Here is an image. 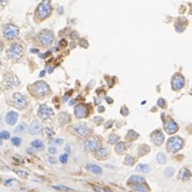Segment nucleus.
<instances>
[{"mask_svg":"<svg viewBox=\"0 0 192 192\" xmlns=\"http://www.w3.org/2000/svg\"><path fill=\"white\" fill-rule=\"evenodd\" d=\"M16 183L14 179H8V180H5V186H12V185H14Z\"/></svg>","mask_w":192,"mask_h":192,"instance_id":"ea45409f","label":"nucleus"},{"mask_svg":"<svg viewBox=\"0 0 192 192\" xmlns=\"http://www.w3.org/2000/svg\"><path fill=\"white\" fill-rule=\"evenodd\" d=\"M60 161H61V163H63V164H65V163H67V161H68V155H62L61 157H60Z\"/></svg>","mask_w":192,"mask_h":192,"instance_id":"e433bc0d","label":"nucleus"},{"mask_svg":"<svg viewBox=\"0 0 192 192\" xmlns=\"http://www.w3.org/2000/svg\"><path fill=\"white\" fill-rule=\"evenodd\" d=\"M109 157V150L107 148L99 147L98 149L95 151V158L98 160H105Z\"/></svg>","mask_w":192,"mask_h":192,"instance_id":"a211bd4d","label":"nucleus"},{"mask_svg":"<svg viewBox=\"0 0 192 192\" xmlns=\"http://www.w3.org/2000/svg\"><path fill=\"white\" fill-rule=\"evenodd\" d=\"M158 106L161 108H165L166 107V102L164 98H159L158 99Z\"/></svg>","mask_w":192,"mask_h":192,"instance_id":"c9c22d12","label":"nucleus"},{"mask_svg":"<svg viewBox=\"0 0 192 192\" xmlns=\"http://www.w3.org/2000/svg\"><path fill=\"white\" fill-rule=\"evenodd\" d=\"M151 140L155 146H161L164 142V134L160 130L155 131L151 134Z\"/></svg>","mask_w":192,"mask_h":192,"instance_id":"4468645a","label":"nucleus"},{"mask_svg":"<svg viewBox=\"0 0 192 192\" xmlns=\"http://www.w3.org/2000/svg\"><path fill=\"white\" fill-rule=\"evenodd\" d=\"M86 169L90 171L91 173L95 174V175H102L103 174V169L100 166L96 165V164H86Z\"/></svg>","mask_w":192,"mask_h":192,"instance_id":"412c9836","label":"nucleus"},{"mask_svg":"<svg viewBox=\"0 0 192 192\" xmlns=\"http://www.w3.org/2000/svg\"><path fill=\"white\" fill-rule=\"evenodd\" d=\"M44 136H45L47 138H52V137L54 136L53 128H51V127H45V128H44Z\"/></svg>","mask_w":192,"mask_h":192,"instance_id":"c85d7f7f","label":"nucleus"},{"mask_svg":"<svg viewBox=\"0 0 192 192\" xmlns=\"http://www.w3.org/2000/svg\"><path fill=\"white\" fill-rule=\"evenodd\" d=\"M100 147V142L97 138L92 137V138H88L84 141V149L88 151H96Z\"/></svg>","mask_w":192,"mask_h":192,"instance_id":"f8f14e48","label":"nucleus"},{"mask_svg":"<svg viewBox=\"0 0 192 192\" xmlns=\"http://www.w3.org/2000/svg\"><path fill=\"white\" fill-rule=\"evenodd\" d=\"M12 105L19 110H24V109L27 108L28 102H27V99H26V97L24 96L23 94L16 92V93L12 95Z\"/></svg>","mask_w":192,"mask_h":192,"instance_id":"0eeeda50","label":"nucleus"},{"mask_svg":"<svg viewBox=\"0 0 192 192\" xmlns=\"http://www.w3.org/2000/svg\"><path fill=\"white\" fill-rule=\"evenodd\" d=\"M179 178H180L183 181L189 180V179L191 178V172H190V169H187V167H183V169H180V172H179Z\"/></svg>","mask_w":192,"mask_h":192,"instance_id":"aec40b11","label":"nucleus"},{"mask_svg":"<svg viewBox=\"0 0 192 192\" xmlns=\"http://www.w3.org/2000/svg\"><path fill=\"white\" fill-rule=\"evenodd\" d=\"M146 179L142 176H139V175H135V176H132V177L128 178L127 180V183L130 186H134V185H138V183H145Z\"/></svg>","mask_w":192,"mask_h":192,"instance_id":"6ab92c4d","label":"nucleus"},{"mask_svg":"<svg viewBox=\"0 0 192 192\" xmlns=\"http://www.w3.org/2000/svg\"><path fill=\"white\" fill-rule=\"evenodd\" d=\"M29 91L37 98H43V97L47 96L50 94V92H51L50 86L44 81H37V82H35L33 84H31L29 86Z\"/></svg>","mask_w":192,"mask_h":192,"instance_id":"f257e3e1","label":"nucleus"},{"mask_svg":"<svg viewBox=\"0 0 192 192\" xmlns=\"http://www.w3.org/2000/svg\"><path fill=\"white\" fill-rule=\"evenodd\" d=\"M49 152H50L51 155H56L57 149L55 147H50V148H49Z\"/></svg>","mask_w":192,"mask_h":192,"instance_id":"a19ab883","label":"nucleus"},{"mask_svg":"<svg viewBox=\"0 0 192 192\" xmlns=\"http://www.w3.org/2000/svg\"><path fill=\"white\" fill-rule=\"evenodd\" d=\"M5 54H7V57H8L9 60H11V61H13V62H17L23 57L24 47L23 45L19 44V43H13V44H11V45L8 47Z\"/></svg>","mask_w":192,"mask_h":192,"instance_id":"7ed1b4c3","label":"nucleus"},{"mask_svg":"<svg viewBox=\"0 0 192 192\" xmlns=\"http://www.w3.org/2000/svg\"><path fill=\"white\" fill-rule=\"evenodd\" d=\"M72 131L76 135H78L81 138H85L91 134V128H90L85 123H79L72 126Z\"/></svg>","mask_w":192,"mask_h":192,"instance_id":"1a4fd4ad","label":"nucleus"},{"mask_svg":"<svg viewBox=\"0 0 192 192\" xmlns=\"http://www.w3.org/2000/svg\"><path fill=\"white\" fill-rule=\"evenodd\" d=\"M2 50H3V42L0 40V52L2 51Z\"/></svg>","mask_w":192,"mask_h":192,"instance_id":"09e8293b","label":"nucleus"},{"mask_svg":"<svg viewBox=\"0 0 192 192\" xmlns=\"http://www.w3.org/2000/svg\"><path fill=\"white\" fill-rule=\"evenodd\" d=\"M123 163H124V165L131 166V165H133V164L135 163V160H134V158H132V157H130V155H127V157H125V159H124V161H123Z\"/></svg>","mask_w":192,"mask_h":192,"instance_id":"c756f323","label":"nucleus"},{"mask_svg":"<svg viewBox=\"0 0 192 192\" xmlns=\"http://www.w3.org/2000/svg\"><path fill=\"white\" fill-rule=\"evenodd\" d=\"M174 174H175V169H174V167H171V166H169V167H166V169H164L165 177H167V178L172 177Z\"/></svg>","mask_w":192,"mask_h":192,"instance_id":"bb28decb","label":"nucleus"},{"mask_svg":"<svg viewBox=\"0 0 192 192\" xmlns=\"http://www.w3.org/2000/svg\"><path fill=\"white\" fill-rule=\"evenodd\" d=\"M124 151H125V145L123 142H118L116 146V152L118 155H122Z\"/></svg>","mask_w":192,"mask_h":192,"instance_id":"a878e982","label":"nucleus"},{"mask_svg":"<svg viewBox=\"0 0 192 192\" xmlns=\"http://www.w3.org/2000/svg\"><path fill=\"white\" fill-rule=\"evenodd\" d=\"M183 147V139L178 137V136H174V137H171L169 140H167V144H166V149L169 152H172V153H176L179 150H181Z\"/></svg>","mask_w":192,"mask_h":192,"instance_id":"39448f33","label":"nucleus"},{"mask_svg":"<svg viewBox=\"0 0 192 192\" xmlns=\"http://www.w3.org/2000/svg\"><path fill=\"white\" fill-rule=\"evenodd\" d=\"M9 2V0H0V5H7Z\"/></svg>","mask_w":192,"mask_h":192,"instance_id":"de8ad7c7","label":"nucleus"},{"mask_svg":"<svg viewBox=\"0 0 192 192\" xmlns=\"http://www.w3.org/2000/svg\"><path fill=\"white\" fill-rule=\"evenodd\" d=\"M94 190L96 192H111V191H109V190H107V189H104V188L102 187H94Z\"/></svg>","mask_w":192,"mask_h":192,"instance_id":"58836bf2","label":"nucleus"},{"mask_svg":"<svg viewBox=\"0 0 192 192\" xmlns=\"http://www.w3.org/2000/svg\"><path fill=\"white\" fill-rule=\"evenodd\" d=\"M119 140H120V137H119L117 134H110L109 137H108V142L111 144V145H113V144H118V141Z\"/></svg>","mask_w":192,"mask_h":192,"instance_id":"393cba45","label":"nucleus"},{"mask_svg":"<svg viewBox=\"0 0 192 192\" xmlns=\"http://www.w3.org/2000/svg\"><path fill=\"white\" fill-rule=\"evenodd\" d=\"M11 142H12V145L15 146V147H19V146L22 145V138H21V137H13V138L11 139Z\"/></svg>","mask_w":192,"mask_h":192,"instance_id":"7c9ffc66","label":"nucleus"},{"mask_svg":"<svg viewBox=\"0 0 192 192\" xmlns=\"http://www.w3.org/2000/svg\"><path fill=\"white\" fill-rule=\"evenodd\" d=\"M9 138H10V133L8 131H1L0 132V139L5 140V139H9Z\"/></svg>","mask_w":192,"mask_h":192,"instance_id":"2f4dec72","label":"nucleus"},{"mask_svg":"<svg viewBox=\"0 0 192 192\" xmlns=\"http://www.w3.org/2000/svg\"><path fill=\"white\" fill-rule=\"evenodd\" d=\"M183 85H185V78H183V76L180 75V74H176L173 77V79H172V88H173V90L178 91V90L183 89Z\"/></svg>","mask_w":192,"mask_h":192,"instance_id":"ddd939ff","label":"nucleus"},{"mask_svg":"<svg viewBox=\"0 0 192 192\" xmlns=\"http://www.w3.org/2000/svg\"><path fill=\"white\" fill-rule=\"evenodd\" d=\"M49 162L51 164H55L57 162V160L54 158V157H49Z\"/></svg>","mask_w":192,"mask_h":192,"instance_id":"37998d69","label":"nucleus"},{"mask_svg":"<svg viewBox=\"0 0 192 192\" xmlns=\"http://www.w3.org/2000/svg\"><path fill=\"white\" fill-rule=\"evenodd\" d=\"M136 171H137V172H140V173H149L150 167H149V165H147V164H139V165L136 167Z\"/></svg>","mask_w":192,"mask_h":192,"instance_id":"b1692460","label":"nucleus"},{"mask_svg":"<svg viewBox=\"0 0 192 192\" xmlns=\"http://www.w3.org/2000/svg\"><path fill=\"white\" fill-rule=\"evenodd\" d=\"M37 114L40 119H42V120H47V119H50L51 117H53L54 111H53L52 108H50L49 106H47V105H41L40 107L38 108Z\"/></svg>","mask_w":192,"mask_h":192,"instance_id":"9d476101","label":"nucleus"},{"mask_svg":"<svg viewBox=\"0 0 192 192\" xmlns=\"http://www.w3.org/2000/svg\"><path fill=\"white\" fill-rule=\"evenodd\" d=\"M41 130H42V126H41L40 122L38 120H33L29 125L28 132L30 135H38V134H40Z\"/></svg>","mask_w":192,"mask_h":192,"instance_id":"f3484780","label":"nucleus"},{"mask_svg":"<svg viewBox=\"0 0 192 192\" xmlns=\"http://www.w3.org/2000/svg\"><path fill=\"white\" fill-rule=\"evenodd\" d=\"M75 103H76V99H72V100H70V102H69V105H74Z\"/></svg>","mask_w":192,"mask_h":192,"instance_id":"8fccbe9b","label":"nucleus"},{"mask_svg":"<svg viewBox=\"0 0 192 192\" xmlns=\"http://www.w3.org/2000/svg\"><path fill=\"white\" fill-rule=\"evenodd\" d=\"M127 137H128V138H130L131 140H135L136 138L138 137V134H137V133H136L135 131H133V130H132V131H128Z\"/></svg>","mask_w":192,"mask_h":192,"instance_id":"473e14b6","label":"nucleus"},{"mask_svg":"<svg viewBox=\"0 0 192 192\" xmlns=\"http://www.w3.org/2000/svg\"><path fill=\"white\" fill-rule=\"evenodd\" d=\"M3 83H5V86L7 89H12V88H15L19 84V78L14 74L8 71L3 76Z\"/></svg>","mask_w":192,"mask_h":192,"instance_id":"6e6552de","label":"nucleus"},{"mask_svg":"<svg viewBox=\"0 0 192 192\" xmlns=\"http://www.w3.org/2000/svg\"><path fill=\"white\" fill-rule=\"evenodd\" d=\"M15 172H16V174L19 175V177L22 178H27V176H28V174L26 172H23V171H15Z\"/></svg>","mask_w":192,"mask_h":192,"instance_id":"4c0bfd02","label":"nucleus"},{"mask_svg":"<svg viewBox=\"0 0 192 192\" xmlns=\"http://www.w3.org/2000/svg\"><path fill=\"white\" fill-rule=\"evenodd\" d=\"M164 131L167 134H175L178 131V124L172 118H167L164 121Z\"/></svg>","mask_w":192,"mask_h":192,"instance_id":"9b49d317","label":"nucleus"},{"mask_svg":"<svg viewBox=\"0 0 192 192\" xmlns=\"http://www.w3.org/2000/svg\"><path fill=\"white\" fill-rule=\"evenodd\" d=\"M16 133H24V132H26V125L24 124V123H21L19 126L16 127Z\"/></svg>","mask_w":192,"mask_h":192,"instance_id":"72a5a7b5","label":"nucleus"},{"mask_svg":"<svg viewBox=\"0 0 192 192\" xmlns=\"http://www.w3.org/2000/svg\"><path fill=\"white\" fill-rule=\"evenodd\" d=\"M121 112L123 113V116H127V114H128V110H127L125 107H123L121 109Z\"/></svg>","mask_w":192,"mask_h":192,"instance_id":"c03bdc74","label":"nucleus"},{"mask_svg":"<svg viewBox=\"0 0 192 192\" xmlns=\"http://www.w3.org/2000/svg\"><path fill=\"white\" fill-rule=\"evenodd\" d=\"M52 13V5L50 0H42L36 10V17L39 21H44Z\"/></svg>","mask_w":192,"mask_h":192,"instance_id":"f03ea898","label":"nucleus"},{"mask_svg":"<svg viewBox=\"0 0 192 192\" xmlns=\"http://www.w3.org/2000/svg\"><path fill=\"white\" fill-rule=\"evenodd\" d=\"M176 30H177V31H183V26H181V25H176Z\"/></svg>","mask_w":192,"mask_h":192,"instance_id":"a18cd8bd","label":"nucleus"},{"mask_svg":"<svg viewBox=\"0 0 192 192\" xmlns=\"http://www.w3.org/2000/svg\"><path fill=\"white\" fill-rule=\"evenodd\" d=\"M66 151H67V152H69V147H68V146L66 147Z\"/></svg>","mask_w":192,"mask_h":192,"instance_id":"864d4df0","label":"nucleus"},{"mask_svg":"<svg viewBox=\"0 0 192 192\" xmlns=\"http://www.w3.org/2000/svg\"><path fill=\"white\" fill-rule=\"evenodd\" d=\"M2 145V139H0V146Z\"/></svg>","mask_w":192,"mask_h":192,"instance_id":"5fc2aeb1","label":"nucleus"},{"mask_svg":"<svg viewBox=\"0 0 192 192\" xmlns=\"http://www.w3.org/2000/svg\"><path fill=\"white\" fill-rule=\"evenodd\" d=\"M133 190L136 192H149V187L145 183H138V185H134L132 186Z\"/></svg>","mask_w":192,"mask_h":192,"instance_id":"4be33fe9","label":"nucleus"},{"mask_svg":"<svg viewBox=\"0 0 192 192\" xmlns=\"http://www.w3.org/2000/svg\"><path fill=\"white\" fill-rule=\"evenodd\" d=\"M2 33H3V37L7 40L12 41V40H15L16 38L19 37V30L13 24H5L2 27Z\"/></svg>","mask_w":192,"mask_h":192,"instance_id":"423d86ee","label":"nucleus"},{"mask_svg":"<svg viewBox=\"0 0 192 192\" xmlns=\"http://www.w3.org/2000/svg\"><path fill=\"white\" fill-rule=\"evenodd\" d=\"M157 161H158L160 164H164L167 161V159H166V157H165L164 153L160 152V153H158V155H157Z\"/></svg>","mask_w":192,"mask_h":192,"instance_id":"cd10ccee","label":"nucleus"},{"mask_svg":"<svg viewBox=\"0 0 192 192\" xmlns=\"http://www.w3.org/2000/svg\"><path fill=\"white\" fill-rule=\"evenodd\" d=\"M31 147H33V149H38V150H40V149H42L43 148V142L42 140H40V139H35V140L31 141Z\"/></svg>","mask_w":192,"mask_h":192,"instance_id":"5701e85b","label":"nucleus"},{"mask_svg":"<svg viewBox=\"0 0 192 192\" xmlns=\"http://www.w3.org/2000/svg\"><path fill=\"white\" fill-rule=\"evenodd\" d=\"M0 181H1V178H0Z\"/></svg>","mask_w":192,"mask_h":192,"instance_id":"6e6d98bb","label":"nucleus"},{"mask_svg":"<svg viewBox=\"0 0 192 192\" xmlns=\"http://www.w3.org/2000/svg\"><path fill=\"white\" fill-rule=\"evenodd\" d=\"M88 113H89V110H88V108H86L85 105L80 104V105H77L75 107V114L76 118H78V119L85 118L88 116Z\"/></svg>","mask_w":192,"mask_h":192,"instance_id":"dca6fc26","label":"nucleus"},{"mask_svg":"<svg viewBox=\"0 0 192 192\" xmlns=\"http://www.w3.org/2000/svg\"><path fill=\"white\" fill-rule=\"evenodd\" d=\"M110 126H111V121L108 122V124H107V125H106V127H107V128H108V127H110Z\"/></svg>","mask_w":192,"mask_h":192,"instance_id":"3c124183","label":"nucleus"},{"mask_svg":"<svg viewBox=\"0 0 192 192\" xmlns=\"http://www.w3.org/2000/svg\"><path fill=\"white\" fill-rule=\"evenodd\" d=\"M56 145H62L63 144V139H61V138H57V139H55V141H54Z\"/></svg>","mask_w":192,"mask_h":192,"instance_id":"49530a36","label":"nucleus"},{"mask_svg":"<svg viewBox=\"0 0 192 192\" xmlns=\"http://www.w3.org/2000/svg\"><path fill=\"white\" fill-rule=\"evenodd\" d=\"M94 122H96L97 124H100L103 122V118L102 117H95L94 118Z\"/></svg>","mask_w":192,"mask_h":192,"instance_id":"79ce46f5","label":"nucleus"},{"mask_svg":"<svg viewBox=\"0 0 192 192\" xmlns=\"http://www.w3.org/2000/svg\"><path fill=\"white\" fill-rule=\"evenodd\" d=\"M5 120V122H7V124H8V125H10V126H13L15 123L17 122V120H19V113L16 112V111L11 110V111H9V112H7Z\"/></svg>","mask_w":192,"mask_h":192,"instance_id":"2eb2a0df","label":"nucleus"},{"mask_svg":"<svg viewBox=\"0 0 192 192\" xmlns=\"http://www.w3.org/2000/svg\"><path fill=\"white\" fill-rule=\"evenodd\" d=\"M37 41L41 47H50L54 41V33L50 29H43L37 35Z\"/></svg>","mask_w":192,"mask_h":192,"instance_id":"20e7f679","label":"nucleus"},{"mask_svg":"<svg viewBox=\"0 0 192 192\" xmlns=\"http://www.w3.org/2000/svg\"><path fill=\"white\" fill-rule=\"evenodd\" d=\"M53 188L56 190H61V191H71L70 188L65 187V186H53Z\"/></svg>","mask_w":192,"mask_h":192,"instance_id":"f704fd0d","label":"nucleus"},{"mask_svg":"<svg viewBox=\"0 0 192 192\" xmlns=\"http://www.w3.org/2000/svg\"><path fill=\"white\" fill-rule=\"evenodd\" d=\"M98 111H100V112H102V111H104V108L103 107H99L98 108Z\"/></svg>","mask_w":192,"mask_h":192,"instance_id":"603ef678","label":"nucleus"}]
</instances>
